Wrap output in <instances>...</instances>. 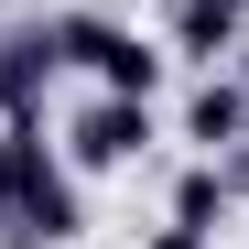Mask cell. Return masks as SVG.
Returning <instances> with one entry per match:
<instances>
[{"mask_svg":"<svg viewBox=\"0 0 249 249\" xmlns=\"http://www.w3.org/2000/svg\"><path fill=\"white\" fill-rule=\"evenodd\" d=\"M54 65H76L87 87H119V98H162L174 87V54H162V33H130L119 11H54Z\"/></svg>","mask_w":249,"mask_h":249,"instance_id":"obj_1","label":"cell"},{"mask_svg":"<svg viewBox=\"0 0 249 249\" xmlns=\"http://www.w3.org/2000/svg\"><path fill=\"white\" fill-rule=\"evenodd\" d=\"M162 141V98H119V87H87L65 108V174H130V162Z\"/></svg>","mask_w":249,"mask_h":249,"instance_id":"obj_2","label":"cell"},{"mask_svg":"<svg viewBox=\"0 0 249 249\" xmlns=\"http://www.w3.org/2000/svg\"><path fill=\"white\" fill-rule=\"evenodd\" d=\"M87 238V174H65V152H44L0 206V249H76Z\"/></svg>","mask_w":249,"mask_h":249,"instance_id":"obj_3","label":"cell"},{"mask_svg":"<svg viewBox=\"0 0 249 249\" xmlns=\"http://www.w3.org/2000/svg\"><path fill=\"white\" fill-rule=\"evenodd\" d=\"M238 44H249V0H162V54L174 65H238Z\"/></svg>","mask_w":249,"mask_h":249,"instance_id":"obj_4","label":"cell"},{"mask_svg":"<svg viewBox=\"0 0 249 249\" xmlns=\"http://www.w3.org/2000/svg\"><path fill=\"white\" fill-rule=\"evenodd\" d=\"M174 130H184V152H238L249 141V87H238V65H206L195 87H184V108H174Z\"/></svg>","mask_w":249,"mask_h":249,"instance_id":"obj_5","label":"cell"},{"mask_svg":"<svg viewBox=\"0 0 249 249\" xmlns=\"http://www.w3.org/2000/svg\"><path fill=\"white\" fill-rule=\"evenodd\" d=\"M162 217H174V228H206V238H217L228 217H238V195H228V162H184V174H174V195H162Z\"/></svg>","mask_w":249,"mask_h":249,"instance_id":"obj_6","label":"cell"},{"mask_svg":"<svg viewBox=\"0 0 249 249\" xmlns=\"http://www.w3.org/2000/svg\"><path fill=\"white\" fill-rule=\"evenodd\" d=\"M0 108H11V33H0Z\"/></svg>","mask_w":249,"mask_h":249,"instance_id":"obj_7","label":"cell"},{"mask_svg":"<svg viewBox=\"0 0 249 249\" xmlns=\"http://www.w3.org/2000/svg\"><path fill=\"white\" fill-rule=\"evenodd\" d=\"M238 87H249V44H238Z\"/></svg>","mask_w":249,"mask_h":249,"instance_id":"obj_8","label":"cell"}]
</instances>
